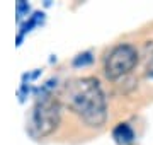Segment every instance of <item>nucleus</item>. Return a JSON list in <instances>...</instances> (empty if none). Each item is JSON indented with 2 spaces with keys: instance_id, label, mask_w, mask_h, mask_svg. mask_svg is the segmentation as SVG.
Wrapping results in <instances>:
<instances>
[{
  "instance_id": "f257e3e1",
  "label": "nucleus",
  "mask_w": 153,
  "mask_h": 145,
  "mask_svg": "<svg viewBox=\"0 0 153 145\" xmlns=\"http://www.w3.org/2000/svg\"><path fill=\"white\" fill-rule=\"evenodd\" d=\"M65 102L88 126H102L107 120L105 96L95 77L71 80L65 89Z\"/></svg>"
},
{
  "instance_id": "f03ea898",
  "label": "nucleus",
  "mask_w": 153,
  "mask_h": 145,
  "mask_svg": "<svg viewBox=\"0 0 153 145\" xmlns=\"http://www.w3.org/2000/svg\"><path fill=\"white\" fill-rule=\"evenodd\" d=\"M60 120V101L51 96H44L34 104L33 111H31L29 130L34 137H46L58 128Z\"/></svg>"
},
{
  "instance_id": "7ed1b4c3",
  "label": "nucleus",
  "mask_w": 153,
  "mask_h": 145,
  "mask_svg": "<svg viewBox=\"0 0 153 145\" xmlns=\"http://www.w3.org/2000/svg\"><path fill=\"white\" fill-rule=\"evenodd\" d=\"M138 63V51L133 45H117L109 51L104 63L105 77L111 80L121 78L123 75L129 73Z\"/></svg>"
},
{
  "instance_id": "20e7f679",
  "label": "nucleus",
  "mask_w": 153,
  "mask_h": 145,
  "mask_svg": "<svg viewBox=\"0 0 153 145\" xmlns=\"http://www.w3.org/2000/svg\"><path fill=\"white\" fill-rule=\"evenodd\" d=\"M114 138L117 144H131L133 140H134V132H133V128L128 125V123H119L117 126L114 128Z\"/></svg>"
},
{
  "instance_id": "39448f33",
  "label": "nucleus",
  "mask_w": 153,
  "mask_h": 145,
  "mask_svg": "<svg viewBox=\"0 0 153 145\" xmlns=\"http://www.w3.org/2000/svg\"><path fill=\"white\" fill-rule=\"evenodd\" d=\"M92 61V56H90V53H83V55H78L75 58V65H87V63H90Z\"/></svg>"
},
{
  "instance_id": "423d86ee",
  "label": "nucleus",
  "mask_w": 153,
  "mask_h": 145,
  "mask_svg": "<svg viewBox=\"0 0 153 145\" xmlns=\"http://www.w3.org/2000/svg\"><path fill=\"white\" fill-rule=\"evenodd\" d=\"M146 70H148V72H146L148 75H150V77H153V60L148 63V68H146Z\"/></svg>"
}]
</instances>
